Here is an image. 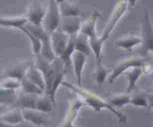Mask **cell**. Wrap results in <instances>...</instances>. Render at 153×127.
<instances>
[{
    "mask_svg": "<svg viewBox=\"0 0 153 127\" xmlns=\"http://www.w3.org/2000/svg\"><path fill=\"white\" fill-rule=\"evenodd\" d=\"M62 85L65 87L70 89V90L74 92L77 95H79L83 99L85 104L90 106L95 111L100 112L102 109H107L110 110L112 113H114L119 118L120 122L126 123V116L123 115L120 112L117 111L114 108L113 106H111L109 103L106 102L105 101L102 99L100 97H99L98 95H96L95 93L92 92L91 91L88 90L86 89H83V88L79 87V86H75V85H73L72 83H70L69 82L65 81V80L63 82Z\"/></svg>",
    "mask_w": 153,
    "mask_h": 127,
    "instance_id": "cell-1",
    "label": "cell"
},
{
    "mask_svg": "<svg viewBox=\"0 0 153 127\" xmlns=\"http://www.w3.org/2000/svg\"><path fill=\"white\" fill-rule=\"evenodd\" d=\"M61 12L56 0H49V7L43 21V28L49 34H52L61 26Z\"/></svg>",
    "mask_w": 153,
    "mask_h": 127,
    "instance_id": "cell-2",
    "label": "cell"
},
{
    "mask_svg": "<svg viewBox=\"0 0 153 127\" xmlns=\"http://www.w3.org/2000/svg\"><path fill=\"white\" fill-rule=\"evenodd\" d=\"M147 65L146 60L141 57H130L126 59H123L122 61L115 65L114 68L113 69L111 74L108 78L109 83H113L114 81L119 77L120 75L124 73L125 71H128L129 68H134V67H143Z\"/></svg>",
    "mask_w": 153,
    "mask_h": 127,
    "instance_id": "cell-3",
    "label": "cell"
},
{
    "mask_svg": "<svg viewBox=\"0 0 153 127\" xmlns=\"http://www.w3.org/2000/svg\"><path fill=\"white\" fill-rule=\"evenodd\" d=\"M50 37L52 48L55 52V56L61 58L64 62L66 57V50H67L70 35L66 34L61 29V28H59L50 34Z\"/></svg>",
    "mask_w": 153,
    "mask_h": 127,
    "instance_id": "cell-4",
    "label": "cell"
},
{
    "mask_svg": "<svg viewBox=\"0 0 153 127\" xmlns=\"http://www.w3.org/2000/svg\"><path fill=\"white\" fill-rule=\"evenodd\" d=\"M34 65L40 70L43 74L46 82V91L47 92L50 89L52 86V81L56 74V68L54 66L52 62H49L47 59H45L41 55L35 56V59L34 60Z\"/></svg>",
    "mask_w": 153,
    "mask_h": 127,
    "instance_id": "cell-5",
    "label": "cell"
},
{
    "mask_svg": "<svg viewBox=\"0 0 153 127\" xmlns=\"http://www.w3.org/2000/svg\"><path fill=\"white\" fill-rule=\"evenodd\" d=\"M141 39L142 47L140 51L144 54L151 52L153 54V25L147 12L143 16Z\"/></svg>",
    "mask_w": 153,
    "mask_h": 127,
    "instance_id": "cell-6",
    "label": "cell"
},
{
    "mask_svg": "<svg viewBox=\"0 0 153 127\" xmlns=\"http://www.w3.org/2000/svg\"><path fill=\"white\" fill-rule=\"evenodd\" d=\"M128 4V2L126 1H119L116 4L111 13V16L110 21H109L107 27H106L104 33H103L102 36V38L103 39L105 42L108 40V38L109 37L110 34H111L112 31L114 30V27L116 26L117 22L122 18L124 13L126 12Z\"/></svg>",
    "mask_w": 153,
    "mask_h": 127,
    "instance_id": "cell-7",
    "label": "cell"
},
{
    "mask_svg": "<svg viewBox=\"0 0 153 127\" xmlns=\"http://www.w3.org/2000/svg\"><path fill=\"white\" fill-rule=\"evenodd\" d=\"M83 106L84 103L81 100H73L69 104L65 118L59 127H77L74 125V121Z\"/></svg>",
    "mask_w": 153,
    "mask_h": 127,
    "instance_id": "cell-8",
    "label": "cell"
},
{
    "mask_svg": "<svg viewBox=\"0 0 153 127\" xmlns=\"http://www.w3.org/2000/svg\"><path fill=\"white\" fill-rule=\"evenodd\" d=\"M31 62L29 61H24V62H19L16 65H13L11 68H7L4 71H3L2 75L5 77L14 78L22 81V79L26 77L27 71L31 65Z\"/></svg>",
    "mask_w": 153,
    "mask_h": 127,
    "instance_id": "cell-9",
    "label": "cell"
},
{
    "mask_svg": "<svg viewBox=\"0 0 153 127\" xmlns=\"http://www.w3.org/2000/svg\"><path fill=\"white\" fill-rule=\"evenodd\" d=\"M60 28L70 36L78 34L82 28L80 19L79 16H63Z\"/></svg>",
    "mask_w": 153,
    "mask_h": 127,
    "instance_id": "cell-10",
    "label": "cell"
},
{
    "mask_svg": "<svg viewBox=\"0 0 153 127\" xmlns=\"http://www.w3.org/2000/svg\"><path fill=\"white\" fill-rule=\"evenodd\" d=\"M87 61V56L81 52L76 51L73 54L71 57V62L73 64V69H74L75 75L76 77L78 86L82 87V72H83L84 67Z\"/></svg>",
    "mask_w": 153,
    "mask_h": 127,
    "instance_id": "cell-11",
    "label": "cell"
},
{
    "mask_svg": "<svg viewBox=\"0 0 153 127\" xmlns=\"http://www.w3.org/2000/svg\"><path fill=\"white\" fill-rule=\"evenodd\" d=\"M46 11L39 3H34L30 6L26 17L28 22L34 25H42Z\"/></svg>",
    "mask_w": 153,
    "mask_h": 127,
    "instance_id": "cell-12",
    "label": "cell"
},
{
    "mask_svg": "<svg viewBox=\"0 0 153 127\" xmlns=\"http://www.w3.org/2000/svg\"><path fill=\"white\" fill-rule=\"evenodd\" d=\"M24 120L36 126H44L47 124L45 113L37 109H22Z\"/></svg>",
    "mask_w": 153,
    "mask_h": 127,
    "instance_id": "cell-13",
    "label": "cell"
},
{
    "mask_svg": "<svg viewBox=\"0 0 153 127\" xmlns=\"http://www.w3.org/2000/svg\"><path fill=\"white\" fill-rule=\"evenodd\" d=\"M100 16V13L97 10H94L91 16L82 25L80 32L87 35L89 38L97 36L96 25Z\"/></svg>",
    "mask_w": 153,
    "mask_h": 127,
    "instance_id": "cell-14",
    "label": "cell"
},
{
    "mask_svg": "<svg viewBox=\"0 0 153 127\" xmlns=\"http://www.w3.org/2000/svg\"><path fill=\"white\" fill-rule=\"evenodd\" d=\"M39 95L22 92L18 96L16 105L22 109H36L37 98Z\"/></svg>",
    "mask_w": 153,
    "mask_h": 127,
    "instance_id": "cell-15",
    "label": "cell"
},
{
    "mask_svg": "<svg viewBox=\"0 0 153 127\" xmlns=\"http://www.w3.org/2000/svg\"><path fill=\"white\" fill-rule=\"evenodd\" d=\"M26 77L36 85H37L44 92L46 91V82H45L44 77L41 71L34 65V61H31V65L27 71Z\"/></svg>",
    "mask_w": 153,
    "mask_h": 127,
    "instance_id": "cell-16",
    "label": "cell"
},
{
    "mask_svg": "<svg viewBox=\"0 0 153 127\" xmlns=\"http://www.w3.org/2000/svg\"><path fill=\"white\" fill-rule=\"evenodd\" d=\"M141 37H136L134 35H128L117 40L115 45L117 48H120L124 50H131L134 46L141 44Z\"/></svg>",
    "mask_w": 153,
    "mask_h": 127,
    "instance_id": "cell-17",
    "label": "cell"
},
{
    "mask_svg": "<svg viewBox=\"0 0 153 127\" xmlns=\"http://www.w3.org/2000/svg\"><path fill=\"white\" fill-rule=\"evenodd\" d=\"M143 73H144V71L142 67H134V68H131V70L126 72V76L128 80L127 93H129L135 89L137 81L139 80L140 76L143 74Z\"/></svg>",
    "mask_w": 153,
    "mask_h": 127,
    "instance_id": "cell-18",
    "label": "cell"
},
{
    "mask_svg": "<svg viewBox=\"0 0 153 127\" xmlns=\"http://www.w3.org/2000/svg\"><path fill=\"white\" fill-rule=\"evenodd\" d=\"M28 22L26 16H19V17H1L0 19V25L8 28H19V30L25 26Z\"/></svg>",
    "mask_w": 153,
    "mask_h": 127,
    "instance_id": "cell-19",
    "label": "cell"
},
{
    "mask_svg": "<svg viewBox=\"0 0 153 127\" xmlns=\"http://www.w3.org/2000/svg\"><path fill=\"white\" fill-rule=\"evenodd\" d=\"M1 121L7 123L8 124L16 125L24 121V117L22 115V112L19 109H13L6 112L5 114L1 115Z\"/></svg>",
    "mask_w": 153,
    "mask_h": 127,
    "instance_id": "cell-20",
    "label": "cell"
},
{
    "mask_svg": "<svg viewBox=\"0 0 153 127\" xmlns=\"http://www.w3.org/2000/svg\"><path fill=\"white\" fill-rule=\"evenodd\" d=\"M91 48L90 46V39L85 34L79 32L77 34L76 40V51L88 56L91 52Z\"/></svg>",
    "mask_w": 153,
    "mask_h": 127,
    "instance_id": "cell-21",
    "label": "cell"
},
{
    "mask_svg": "<svg viewBox=\"0 0 153 127\" xmlns=\"http://www.w3.org/2000/svg\"><path fill=\"white\" fill-rule=\"evenodd\" d=\"M60 12L63 16H79L80 15V10L78 6L73 3L64 1L58 4Z\"/></svg>",
    "mask_w": 153,
    "mask_h": 127,
    "instance_id": "cell-22",
    "label": "cell"
},
{
    "mask_svg": "<svg viewBox=\"0 0 153 127\" xmlns=\"http://www.w3.org/2000/svg\"><path fill=\"white\" fill-rule=\"evenodd\" d=\"M52 104H53V101L49 95L46 94L39 95L37 98L36 109L43 113H49L52 110Z\"/></svg>",
    "mask_w": 153,
    "mask_h": 127,
    "instance_id": "cell-23",
    "label": "cell"
},
{
    "mask_svg": "<svg viewBox=\"0 0 153 127\" xmlns=\"http://www.w3.org/2000/svg\"><path fill=\"white\" fill-rule=\"evenodd\" d=\"M21 88H22V92L24 93L31 94V95H43V92H44L43 89H40L37 85L31 81L26 77L22 79V81H21Z\"/></svg>",
    "mask_w": 153,
    "mask_h": 127,
    "instance_id": "cell-24",
    "label": "cell"
},
{
    "mask_svg": "<svg viewBox=\"0 0 153 127\" xmlns=\"http://www.w3.org/2000/svg\"><path fill=\"white\" fill-rule=\"evenodd\" d=\"M90 39V46L91 50L94 52L97 62H102V51L103 43L105 41L102 37L97 36L91 37Z\"/></svg>",
    "mask_w": 153,
    "mask_h": 127,
    "instance_id": "cell-25",
    "label": "cell"
},
{
    "mask_svg": "<svg viewBox=\"0 0 153 127\" xmlns=\"http://www.w3.org/2000/svg\"><path fill=\"white\" fill-rule=\"evenodd\" d=\"M131 96L128 94H118V95H113L109 100V104L113 106L121 107L125 105L130 104L131 102Z\"/></svg>",
    "mask_w": 153,
    "mask_h": 127,
    "instance_id": "cell-26",
    "label": "cell"
},
{
    "mask_svg": "<svg viewBox=\"0 0 153 127\" xmlns=\"http://www.w3.org/2000/svg\"><path fill=\"white\" fill-rule=\"evenodd\" d=\"M21 31H23L25 34H26L27 37H28L29 40L31 43V47H32V51L35 56H38L40 55L41 53V49H42V42L41 40L39 38H37V37H35L34 35H33L31 33H30L25 27L21 28Z\"/></svg>",
    "mask_w": 153,
    "mask_h": 127,
    "instance_id": "cell-27",
    "label": "cell"
},
{
    "mask_svg": "<svg viewBox=\"0 0 153 127\" xmlns=\"http://www.w3.org/2000/svg\"><path fill=\"white\" fill-rule=\"evenodd\" d=\"M132 105L135 106H141V107H147L149 105V101H148L147 94L144 92H139L137 94L131 96V102Z\"/></svg>",
    "mask_w": 153,
    "mask_h": 127,
    "instance_id": "cell-28",
    "label": "cell"
},
{
    "mask_svg": "<svg viewBox=\"0 0 153 127\" xmlns=\"http://www.w3.org/2000/svg\"><path fill=\"white\" fill-rule=\"evenodd\" d=\"M108 73L109 70L102 64V62H97V70H96V81L99 85H102L105 81Z\"/></svg>",
    "mask_w": 153,
    "mask_h": 127,
    "instance_id": "cell-29",
    "label": "cell"
},
{
    "mask_svg": "<svg viewBox=\"0 0 153 127\" xmlns=\"http://www.w3.org/2000/svg\"><path fill=\"white\" fill-rule=\"evenodd\" d=\"M20 87L21 81L14 78L6 77L5 79H3L1 82V88H2V89L16 91V89Z\"/></svg>",
    "mask_w": 153,
    "mask_h": 127,
    "instance_id": "cell-30",
    "label": "cell"
},
{
    "mask_svg": "<svg viewBox=\"0 0 153 127\" xmlns=\"http://www.w3.org/2000/svg\"><path fill=\"white\" fill-rule=\"evenodd\" d=\"M148 101H149V104H150L151 106L153 105V93L148 94L147 95Z\"/></svg>",
    "mask_w": 153,
    "mask_h": 127,
    "instance_id": "cell-31",
    "label": "cell"
},
{
    "mask_svg": "<svg viewBox=\"0 0 153 127\" xmlns=\"http://www.w3.org/2000/svg\"><path fill=\"white\" fill-rule=\"evenodd\" d=\"M126 1L128 2V5L131 6V7H133V6H134V4H135L136 1H137V0H126Z\"/></svg>",
    "mask_w": 153,
    "mask_h": 127,
    "instance_id": "cell-32",
    "label": "cell"
},
{
    "mask_svg": "<svg viewBox=\"0 0 153 127\" xmlns=\"http://www.w3.org/2000/svg\"><path fill=\"white\" fill-rule=\"evenodd\" d=\"M64 1H65V0H56V1H57V3H58V4H60V3L63 2Z\"/></svg>",
    "mask_w": 153,
    "mask_h": 127,
    "instance_id": "cell-33",
    "label": "cell"
},
{
    "mask_svg": "<svg viewBox=\"0 0 153 127\" xmlns=\"http://www.w3.org/2000/svg\"><path fill=\"white\" fill-rule=\"evenodd\" d=\"M36 127H43V126H36Z\"/></svg>",
    "mask_w": 153,
    "mask_h": 127,
    "instance_id": "cell-34",
    "label": "cell"
},
{
    "mask_svg": "<svg viewBox=\"0 0 153 127\" xmlns=\"http://www.w3.org/2000/svg\"><path fill=\"white\" fill-rule=\"evenodd\" d=\"M152 106V108H153V105H152V106Z\"/></svg>",
    "mask_w": 153,
    "mask_h": 127,
    "instance_id": "cell-35",
    "label": "cell"
},
{
    "mask_svg": "<svg viewBox=\"0 0 153 127\" xmlns=\"http://www.w3.org/2000/svg\"><path fill=\"white\" fill-rule=\"evenodd\" d=\"M152 78H153V77H152Z\"/></svg>",
    "mask_w": 153,
    "mask_h": 127,
    "instance_id": "cell-36",
    "label": "cell"
}]
</instances>
